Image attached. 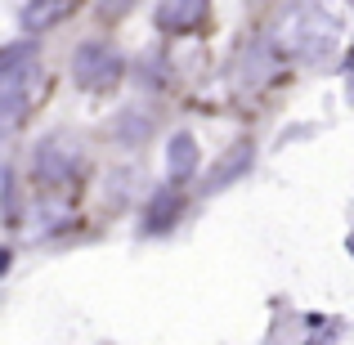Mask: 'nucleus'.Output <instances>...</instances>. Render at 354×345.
Returning a JSON list of instances; mask_svg holds the SVG:
<instances>
[{
	"label": "nucleus",
	"mask_w": 354,
	"mask_h": 345,
	"mask_svg": "<svg viewBox=\"0 0 354 345\" xmlns=\"http://www.w3.org/2000/svg\"><path fill=\"white\" fill-rule=\"evenodd\" d=\"M207 9H211V0H162L153 23L166 36H184V32H198L207 23Z\"/></svg>",
	"instance_id": "423d86ee"
},
{
	"label": "nucleus",
	"mask_w": 354,
	"mask_h": 345,
	"mask_svg": "<svg viewBox=\"0 0 354 345\" xmlns=\"http://www.w3.org/2000/svg\"><path fill=\"white\" fill-rule=\"evenodd\" d=\"M346 68H350V72H354V50H350V54H346Z\"/></svg>",
	"instance_id": "4468645a"
},
{
	"label": "nucleus",
	"mask_w": 354,
	"mask_h": 345,
	"mask_svg": "<svg viewBox=\"0 0 354 345\" xmlns=\"http://www.w3.org/2000/svg\"><path fill=\"white\" fill-rule=\"evenodd\" d=\"M135 5H139V0H99V14H104V18H121L126 9H135Z\"/></svg>",
	"instance_id": "ddd939ff"
},
{
	"label": "nucleus",
	"mask_w": 354,
	"mask_h": 345,
	"mask_svg": "<svg viewBox=\"0 0 354 345\" xmlns=\"http://www.w3.org/2000/svg\"><path fill=\"white\" fill-rule=\"evenodd\" d=\"M278 59H283V50H278L274 41H251L247 50L238 54V63H234L238 95H260V90L278 77Z\"/></svg>",
	"instance_id": "39448f33"
},
{
	"label": "nucleus",
	"mask_w": 354,
	"mask_h": 345,
	"mask_svg": "<svg viewBox=\"0 0 354 345\" xmlns=\"http://www.w3.org/2000/svg\"><path fill=\"white\" fill-rule=\"evenodd\" d=\"M198 166H202L198 139H193L189 130H180V135L171 139V148H166V171H171L175 184H184V180H193V175H198Z\"/></svg>",
	"instance_id": "1a4fd4ad"
},
{
	"label": "nucleus",
	"mask_w": 354,
	"mask_h": 345,
	"mask_svg": "<svg viewBox=\"0 0 354 345\" xmlns=\"http://www.w3.org/2000/svg\"><path fill=\"white\" fill-rule=\"evenodd\" d=\"M180 211H184V202H180V193L166 184V189H157L153 198H148V207H144V220H139V229L144 233H166L180 220Z\"/></svg>",
	"instance_id": "6e6552de"
},
{
	"label": "nucleus",
	"mask_w": 354,
	"mask_h": 345,
	"mask_svg": "<svg viewBox=\"0 0 354 345\" xmlns=\"http://www.w3.org/2000/svg\"><path fill=\"white\" fill-rule=\"evenodd\" d=\"M274 45L287 59L323 68V63H332V54H337V45H341V23H337V14H328L323 5L301 0V5H292L274 23Z\"/></svg>",
	"instance_id": "f257e3e1"
},
{
	"label": "nucleus",
	"mask_w": 354,
	"mask_h": 345,
	"mask_svg": "<svg viewBox=\"0 0 354 345\" xmlns=\"http://www.w3.org/2000/svg\"><path fill=\"white\" fill-rule=\"evenodd\" d=\"M81 171V144L72 135H45L41 144H36V175H41L50 189H63V184H72Z\"/></svg>",
	"instance_id": "20e7f679"
},
{
	"label": "nucleus",
	"mask_w": 354,
	"mask_h": 345,
	"mask_svg": "<svg viewBox=\"0 0 354 345\" xmlns=\"http://www.w3.org/2000/svg\"><path fill=\"white\" fill-rule=\"evenodd\" d=\"M121 72H126V59L117 54V45L108 41H86L77 45V54H72V81H77L81 90H113L121 81Z\"/></svg>",
	"instance_id": "7ed1b4c3"
},
{
	"label": "nucleus",
	"mask_w": 354,
	"mask_h": 345,
	"mask_svg": "<svg viewBox=\"0 0 354 345\" xmlns=\"http://www.w3.org/2000/svg\"><path fill=\"white\" fill-rule=\"evenodd\" d=\"M68 14H72V0H27V5L18 9V23H23L27 32H45V27L63 23Z\"/></svg>",
	"instance_id": "9d476101"
},
{
	"label": "nucleus",
	"mask_w": 354,
	"mask_h": 345,
	"mask_svg": "<svg viewBox=\"0 0 354 345\" xmlns=\"http://www.w3.org/2000/svg\"><path fill=\"white\" fill-rule=\"evenodd\" d=\"M251 166H256V144H251V139H238V144L229 148L225 157H220L216 175L202 184V193H220V189H229V184H238L242 175L251 171Z\"/></svg>",
	"instance_id": "0eeeda50"
},
{
	"label": "nucleus",
	"mask_w": 354,
	"mask_h": 345,
	"mask_svg": "<svg viewBox=\"0 0 354 345\" xmlns=\"http://www.w3.org/2000/svg\"><path fill=\"white\" fill-rule=\"evenodd\" d=\"M148 130H153V117H148L144 108H126V113H117V121H113V139L126 144V148L148 144Z\"/></svg>",
	"instance_id": "9b49d317"
},
{
	"label": "nucleus",
	"mask_w": 354,
	"mask_h": 345,
	"mask_svg": "<svg viewBox=\"0 0 354 345\" xmlns=\"http://www.w3.org/2000/svg\"><path fill=\"white\" fill-rule=\"evenodd\" d=\"M32 81H36V45L14 41L0 54V126L14 130L32 104Z\"/></svg>",
	"instance_id": "f03ea898"
},
{
	"label": "nucleus",
	"mask_w": 354,
	"mask_h": 345,
	"mask_svg": "<svg viewBox=\"0 0 354 345\" xmlns=\"http://www.w3.org/2000/svg\"><path fill=\"white\" fill-rule=\"evenodd\" d=\"M68 216H72V211L63 207V202H41V207L32 211V229L36 233H54L59 225H68Z\"/></svg>",
	"instance_id": "f8f14e48"
}]
</instances>
